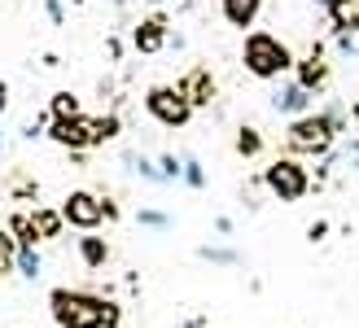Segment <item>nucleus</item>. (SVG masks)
I'll return each instance as SVG.
<instances>
[{
	"label": "nucleus",
	"instance_id": "1",
	"mask_svg": "<svg viewBox=\"0 0 359 328\" xmlns=\"http://www.w3.org/2000/svg\"><path fill=\"white\" fill-rule=\"evenodd\" d=\"M53 320L62 328H118V306L97 294H79V289H53Z\"/></svg>",
	"mask_w": 359,
	"mask_h": 328
},
{
	"label": "nucleus",
	"instance_id": "2",
	"mask_svg": "<svg viewBox=\"0 0 359 328\" xmlns=\"http://www.w3.org/2000/svg\"><path fill=\"white\" fill-rule=\"evenodd\" d=\"M241 62H245L250 75H259V79H280L285 70L294 66V53L285 40H276L272 31H255V35H245Z\"/></svg>",
	"mask_w": 359,
	"mask_h": 328
},
{
	"label": "nucleus",
	"instance_id": "3",
	"mask_svg": "<svg viewBox=\"0 0 359 328\" xmlns=\"http://www.w3.org/2000/svg\"><path fill=\"white\" fill-rule=\"evenodd\" d=\"M337 140V127L329 114H302L290 123V132H285V144H290L294 153H329Z\"/></svg>",
	"mask_w": 359,
	"mask_h": 328
},
{
	"label": "nucleus",
	"instance_id": "4",
	"mask_svg": "<svg viewBox=\"0 0 359 328\" xmlns=\"http://www.w3.org/2000/svg\"><path fill=\"white\" fill-rule=\"evenodd\" d=\"M263 189L272 193L276 202H302V197H307V189H311V175H307V167H302V162L276 158L272 167L263 171Z\"/></svg>",
	"mask_w": 359,
	"mask_h": 328
},
{
	"label": "nucleus",
	"instance_id": "5",
	"mask_svg": "<svg viewBox=\"0 0 359 328\" xmlns=\"http://www.w3.org/2000/svg\"><path fill=\"white\" fill-rule=\"evenodd\" d=\"M145 105H149V114L163 123V127H184V123L193 118V109H197L180 83H175V88H154V93L145 97Z\"/></svg>",
	"mask_w": 359,
	"mask_h": 328
},
{
	"label": "nucleus",
	"instance_id": "6",
	"mask_svg": "<svg viewBox=\"0 0 359 328\" xmlns=\"http://www.w3.org/2000/svg\"><path fill=\"white\" fill-rule=\"evenodd\" d=\"M62 214H66L70 228H83V232H93L101 219H110V214H105V202L97 193H70L62 202Z\"/></svg>",
	"mask_w": 359,
	"mask_h": 328
},
{
	"label": "nucleus",
	"instance_id": "7",
	"mask_svg": "<svg viewBox=\"0 0 359 328\" xmlns=\"http://www.w3.org/2000/svg\"><path fill=\"white\" fill-rule=\"evenodd\" d=\"M272 109H276V114H294V118H302V114H307V109H311V88L307 83H280L276 88V93H272Z\"/></svg>",
	"mask_w": 359,
	"mask_h": 328
},
{
	"label": "nucleus",
	"instance_id": "8",
	"mask_svg": "<svg viewBox=\"0 0 359 328\" xmlns=\"http://www.w3.org/2000/svg\"><path fill=\"white\" fill-rule=\"evenodd\" d=\"M132 44L140 53H163L171 44V35H167V18H145L136 31H132Z\"/></svg>",
	"mask_w": 359,
	"mask_h": 328
},
{
	"label": "nucleus",
	"instance_id": "9",
	"mask_svg": "<svg viewBox=\"0 0 359 328\" xmlns=\"http://www.w3.org/2000/svg\"><path fill=\"white\" fill-rule=\"evenodd\" d=\"M180 88L189 93L193 105H210V101H215V79H210V70H206V66H193L189 75L180 79Z\"/></svg>",
	"mask_w": 359,
	"mask_h": 328
},
{
	"label": "nucleus",
	"instance_id": "10",
	"mask_svg": "<svg viewBox=\"0 0 359 328\" xmlns=\"http://www.w3.org/2000/svg\"><path fill=\"white\" fill-rule=\"evenodd\" d=\"M298 83H307L311 93H320V88L329 83V62L320 57V48L311 53V57H302V62H298Z\"/></svg>",
	"mask_w": 359,
	"mask_h": 328
},
{
	"label": "nucleus",
	"instance_id": "11",
	"mask_svg": "<svg viewBox=\"0 0 359 328\" xmlns=\"http://www.w3.org/2000/svg\"><path fill=\"white\" fill-rule=\"evenodd\" d=\"M79 259L88 271H101L105 259H110V245H105V236H79Z\"/></svg>",
	"mask_w": 359,
	"mask_h": 328
},
{
	"label": "nucleus",
	"instance_id": "12",
	"mask_svg": "<svg viewBox=\"0 0 359 328\" xmlns=\"http://www.w3.org/2000/svg\"><path fill=\"white\" fill-rule=\"evenodd\" d=\"M259 9H263V0H224V18L232 27H250L259 18Z\"/></svg>",
	"mask_w": 359,
	"mask_h": 328
},
{
	"label": "nucleus",
	"instance_id": "13",
	"mask_svg": "<svg viewBox=\"0 0 359 328\" xmlns=\"http://www.w3.org/2000/svg\"><path fill=\"white\" fill-rule=\"evenodd\" d=\"M18 276H27V280H40V271H44V259L35 254V241H18Z\"/></svg>",
	"mask_w": 359,
	"mask_h": 328
},
{
	"label": "nucleus",
	"instance_id": "14",
	"mask_svg": "<svg viewBox=\"0 0 359 328\" xmlns=\"http://www.w3.org/2000/svg\"><path fill=\"white\" fill-rule=\"evenodd\" d=\"M66 224V214L62 210H35L31 214V232H35V241H48V236H57Z\"/></svg>",
	"mask_w": 359,
	"mask_h": 328
},
{
	"label": "nucleus",
	"instance_id": "15",
	"mask_svg": "<svg viewBox=\"0 0 359 328\" xmlns=\"http://www.w3.org/2000/svg\"><path fill=\"white\" fill-rule=\"evenodd\" d=\"M123 162H128V167H132V171H136L140 179H149V184H171V179L163 175V167H154L149 158H140V153H128Z\"/></svg>",
	"mask_w": 359,
	"mask_h": 328
},
{
	"label": "nucleus",
	"instance_id": "16",
	"mask_svg": "<svg viewBox=\"0 0 359 328\" xmlns=\"http://www.w3.org/2000/svg\"><path fill=\"white\" fill-rule=\"evenodd\" d=\"M237 153H241V158L263 153V136L255 132V127H241V132H237Z\"/></svg>",
	"mask_w": 359,
	"mask_h": 328
},
{
	"label": "nucleus",
	"instance_id": "17",
	"mask_svg": "<svg viewBox=\"0 0 359 328\" xmlns=\"http://www.w3.org/2000/svg\"><path fill=\"white\" fill-rule=\"evenodd\" d=\"M53 118H79V97L57 93L53 97Z\"/></svg>",
	"mask_w": 359,
	"mask_h": 328
},
{
	"label": "nucleus",
	"instance_id": "18",
	"mask_svg": "<svg viewBox=\"0 0 359 328\" xmlns=\"http://www.w3.org/2000/svg\"><path fill=\"white\" fill-rule=\"evenodd\" d=\"M184 184L189 189H202L206 184V171H202V162H197V158H184Z\"/></svg>",
	"mask_w": 359,
	"mask_h": 328
},
{
	"label": "nucleus",
	"instance_id": "19",
	"mask_svg": "<svg viewBox=\"0 0 359 328\" xmlns=\"http://www.w3.org/2000/svg\"><path fill=\"white\" fill-rule=\"evenodd\" d=\"M158 167H163V175H167V179H184V158L163 153V158H158Z\"/></svg>",
	"mask_w": 359,
	"mask_h": 328
},
{
	"label": "nucleus",
	"instance_id": "20",
	"mask_svg": "<svg viewBox=\"0 0 359 328\" xmlns=\"http://www.w3.org/2000/svg\"><path fill=\"white\" fill-rule=\"evenodd\" d=\"M136 219H140V228H158V232H167V228H171V219H167L163 210H140Z\"/></svg>",
	"mask_w": 359,
	"mask_h": 328
},
{
	"label": "nucleus",
	"instance_id": "21",
	"mask_svg": "<svg viewBox=\"0 0 359 328\" xmlns=\"http://www.w3.org/2000/svg\"><path fill=\"white\" fill-rule=\"evenodd\" d=\"M202 259H206V263H219V267H237V263H241L232 250H210V245L202 250Z\"/></svg>",
	"mask_w": 359,
	"mask_h": 328
},
{
	"label": "nucleus",
	"instance_id": "22",
	"mask_svg": "<svg viewBox=\"0 0 359 328\" xmlns=\"http://www.w3.org/2000/svg\"><path fill=\"white\" fill-rule=\"evenodd\" d=\"M48 18H53V22H57V27L66 22V9H62V0H48Z\"/></svg>",
	"mask_w": 359,
	"mask_h": 328
},
{
	"label": "nucleus",
	"instance_id": "23",
	"mask_svg": "<svg viewBox=\"0 0 359 328\" xmlns=\"http://www.w3.org/2000/svg\"><path fill=\"white\" fill-rule=\"evenodd\" d=\"M325 232H329V224H311V228H307V236H311V241H320Z\"/></svg>",
	"mask_w": 359,
	"mask_h": 328
},
{
	"label": "nucleus",
	"instance_id": "24",
	"mask_svg": "<svg viewBox=\"0 0 359 328\" xmlns=\"http://www.w3.org/2000/svg\"><path fill=\"white\" fill-rule=\"evenodd\" d=\"M9 109V83H0V114Z\"/></svg>",
	"mask_w": 359,
	"mask_h": 328
},
{
	"label": "nucleus",
	"instance_id": "25",
	"mask_svg": "<svg viewBox=\"0 0 359 328\" xmlns=\"http://www.w3.org/2000/svg\"><path fill=\"white\" fill-rule=\"evenodd\" d=\"M180 328H206V320H189V324H180Z\"/></svg>",
	"mask_w": 359,
	"mask_h": 328
},
{
	"label": "nucleus",
	"instance_id": "26",
	"mask_svg": "<svg viewBox=\"0 0 359 328\" xmlns=\"http://www.w3.org/2000/svg\"><path fill=\"white\" fill-rule=\"evenodd\" d=\"M0 149H5V136H0Z\"/></svg>",
	"mask_w": 359,
	"mask_h": 328
}]
</instances>
